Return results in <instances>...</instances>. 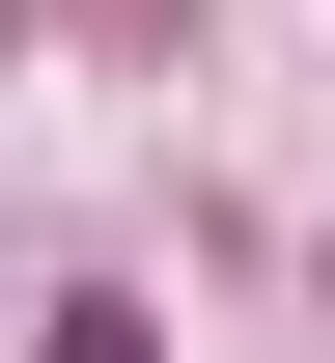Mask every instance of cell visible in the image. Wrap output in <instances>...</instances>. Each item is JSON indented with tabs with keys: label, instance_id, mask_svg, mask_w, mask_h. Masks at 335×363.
<instances>
[{
	"label": "cell",
	"instance_id": "6da1fadb",
	"mask_svg": "<svg viewBox=\"0 0 335 363\" xmlns=\"http://www.w3.org/2000/svg\"><path fill=\"white\" fill-rule=\"evenodd\" d=\"M56 363H168V335H140V308H56Z\"/></svg>",
	"mask_w": 335,
	"mask_h": 363
}]
</instances>
